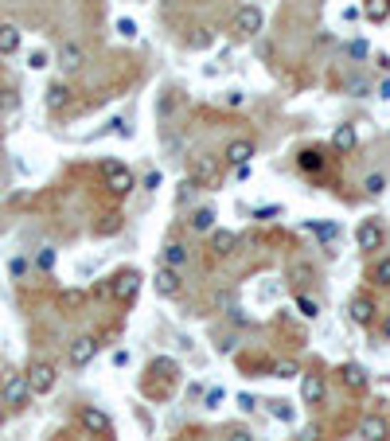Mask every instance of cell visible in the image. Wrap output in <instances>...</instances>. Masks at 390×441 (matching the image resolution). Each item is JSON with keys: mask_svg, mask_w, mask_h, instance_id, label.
<instances>
[{"mask_svg": "<svg viewBox=\"0 0 390 441\" xmlns=\"http://www.w3.org/2000/svg\"><path fill=\"white\" fill-rule=\"evenodd\" d=\"M188 262V250L184 246H164V265H172V270H180V265Z\"/></svg>", "mask_w": 390, "mask_h": 441, "instance_id": "cb8c5ba5", "label": "cell"}, {"mask_svg": "<svg viewBox=\"0 0 390 441\" xmlns=\"http://www.w3.org/2000/svg\"><path fill=\"white\" fill-rule=\"evenodd\" d=\"M235 246H238V235H235V230H215V235H211V250L219 254V258L235 254Z\"/></svg>", "mask_w": 390, "mask_h": 441, "instance_id": "d6986e66", "label": "cell"}, {"mask_svg": "<svg viewBox=\"0 0 390 441\" xmlns=\"http://www.w3.org/2000/svg\"><path fill=\"white\" fill-rule=\"evenodd\" d=\"M363 16H367L371 24H383L390 16V0H363Z\"/></svg>", "mask_w": 390, "mask_h": 441, "instance_id": "44dd1931", "label": "cell"}, {"mask_svg": "<svg viewBox=\"0 0 390 441\" xmlns=\"http://www.w3.org/2000/svg\"><path fill=\"white\" fill-rule=\"evenodd\" d=\"M20 28L16 24H0V55H16L20 51Z\"/></svg>", "mask_w": 390, "mask_h": 441, "instance_id": "ac0fdd59", "label": "cell"}, {"mask_svg": "<svg viewBox=\"0 0 390 441\" xmlns=\"http://www.w3.org/2000/svg\"><path fill=\"white\" fill-rule=\"evenodd\" d=\"M324 395H328V387L320 375H301V402L304 406H324Z\"/></svg>", "mask_w": 390, "mask_h": 441, "instance_id": "30bf717a", "label": "cell"}, {"mask_svg": "<svg viewBox=\"0 0 390 441\" xmlns=\"http://www.w3.org/2000/svg\"><path fill=\"white\" fill-rule=\"evenodd\" d=\"M16 106H20V94H16V90H0V110L12 113Z\"/></svg>", "mask_w": 390, "mask_h": 441, "instance_id": "f1b7e54d", "label": "cell"}, {"mask_svg": "<svg viewBox=\"0 0 390 441\" xmlns=\"http://www.w3.org/2000/svg\"><path fill=\"white\" fill-rule=\"evenodd\" d=\"M355 243H359V250H363V254H375V250H383V243H386V230H383V223H379V219H363L359 227H355Z\"/></svg>", "mask_w": 390, "mask_h": 441, "instance_id": "277c9868", "label": "cell"}, {"mask_svg": "<svg viewBox=\"0 0 390 441\" xmlns=\"http://www.w3.org/2000/svg\"><path fill=\"white\" fill-rule=\"evenodd\" d=\"M47 63H51V59H47V51H31V55H28V66H31V71H43Z\"/></svg>", "mask_w": 390, "mask_h": 441, "instance_id": "1f68e13d", "label": "cell"}, {"mask_svg": "<svg viewBox=\"0 0 390 441\" xmlns=\"http://www.w3.org/2000/svg\"><path fill=\"white\" fill-rule=\"evenodd\" d=\"M66 106H71V86H66V82H51V86H47V110L63 113Z\"/></svg>", "mask_w": 390, "mask_h": 441, "instance_id": "9a60e30c", "label": "cell"}, {"mask_svg": "<svg viewBox=\"0 0 390 441\" xmlns=\"http://www.w3.org/2000/svg\"><path fill=\"white\" fill-rule=\"evenodd\" d=\"M28 387H31V395H51L55 390V382H59V371H55V363H47V360H36L28 371Z\"/></svg>", "mask_w": 390, "mask_h": 441, "instance_id": "7a4b0ae2", "label": "cell"}, {"mask_svg": "<svg viewBox=\"0 0 390 441\" xmlns=\"http://www.w3.org/2000/svg\"><path fill=\"white\" fill-rule=\"evenodd\" d=\"M371 281L383 285V289H390V258H379V262L371 265Z\"/></svg>", "mask_w": 390, "mask_h": 441, "instance_id": "603a6c76", "label": "cell"}, {"mask_svg": "<svg viewBox=\"0 0 390 441\" xmlns=\"http://www.w3.org/2000/svg\"><path fill=\"white\" fill-rule=\"evenodd\" d=\"M192 196H195V180H184V184H180V203H188Z\"/></svg>", "mask_w": 390, "mask_h": 441, "instance_id": "836d02e7", "label": "cell"}, {"mask_svg": "<svg viewBox=\"0 0 390 441\" xmlns=\"http://www.w3.org/2000/svg\"><path fill=\"white\" fill-rule=\"evenodd\" d=\"M153 285H156V293H160V297H176L180 289H184V285H180V273L172 270V265H160V270H156Z\"/></svg>", "mask_w": 390, "mask_h": 441, "instance_id": "5bb4252c", "label": "cell"}, {"mask_svg": "<svg viewBox=\"0 0 390 441\" xmlns=\"http://www.w3.org/2000/svg\"><path fill=\"white\" fill-rule=\"evenodd\" d=\"M297 313H301L304 320H317V316H320V305L312 301V297H297Z\"/></svg>", "mask_w": 390, "mask_h": 441, "instance_id": "4316f807", "label": "cell"}, {"mask_svg": "<svg viewBox=\"0 0 390 441\" xmlns=\"http://www.w3.org/2000/svg\"><path fill=\"white\" fill-rule=\"evenodd\" d=\"M78 426L86 430L90 437H113V422L106 410H98V406H82L78 410Z\"/></svg>", "mask_w": 390, "mask_h": 441, "instance_id": "3957f363", "label": "cell"}, {"mask_svg": "<svg viewBox=\"0 0 390 441\" xmlns=\"http://www.w3.org/2000/svg\"><path fill=\"white\" fill-rule=\"evenodd\" d=\"M137 285H140V273L137 270H121L118 278H113V285H110V297L113 301H133V293H137Z\"/></svg>", "mask_w": 390, "mask_h": 441, "instance_id": "ba28073f", "label": "cell"}, {"mask_svg": "<svg viewBox=\"0 0 390 441\" xmlns=\"http://www.w3.org/2000/svg\"><path fill=\"white\" fill-rule=\"evenodd\" d=\"M102 172H106V184H110V191H113V196H129V191H133V172L125 168V164L110 161Z\"/></svg>", "mask_w": 390, "mask_h": 441, "instance_id": "5b68a950", "label": "cell"}, {"mask_svg": "<svg viewBox=\"0 0 390 441\" xmlns=\"http://www.w3.org/2000/svg\"><path fill=\"white\" fill-rule=\"evenodd\" d=\"M82 59H86V55H82L78 44H63L59 47V66H63V71H78Z\"/></svg>", "mask_w": 390, "mask_h": 441, "instance_id": "ffe728a7", "label": "cell"}, {"mask_svg": "<svg viewBox=\"0 0 390 441\" xmlns=\"http://www.w3.org/2000/svg\"><path fill=\"white\" fill-rule=\"evenodd\" d=\"M297 164H301V172H317L320 168V153L317 148H304V153L297 156Z\"/></svg>", "mask_w": 390, "mask_h": 441, "instance_id": "484cf974", "label": "cell"}, {"mask_svg": "<svg viewBox=\"0 0 390 441\" xmlns=\"http://www.w3.org/2000/svg\"><path fill=\"white\" fill-rule=\"evenodd\" d=\"M230 441H254V437L246 434V430H235V434H230Z\"/></svg>", "mask_w": 390, "mask_h": 441, "instance_id": "74e56055", "label": "cell"}, {"mask_svg": "<svg viewBox=\"0 0 390 441\" xmlns=\"http://www.w3.org/2000/svg\"><path fill=\"white\" fill-rule=\"evenodd\" d=\"M36 265H39L43 273H47V270H55V250H51V246H43V250L36 254Z\"/></svg>", "mask_w": 390, "mask_h": 441, "instance_id": "f546056e", "label": "cell"}, {"mask_svg": "<svg viewBox=\"0 0 390 441\" xmlns=\"http://www.w3.org/2000/svg\"><path fill=\"white\" fill-rule=\"evenodd\" d=\"M82 301H86V293H82V289H66V293L59 297V305H63V309H78Z\"/></svg>", "mask_w": 390, "mask_h": 441, "instance_id": "83f0119b", "label": "cell"}, {"mask_svg": "<svg viewBox=\"0 0 390 441\" xmlns=\"http://www.w3.org/2000/svg\"><path fill=\"white\" fill-rule=\"evenodd\" d=\"M359 434H363V441H386L390 437V422L383 418V414H363Z\"/></svg>", "mask_w": 390, "mask_h": 441, "instance_id": "8fae6325", "label": "cell"}, {"mask_svg": "<svg viewBox=\"0 0 390 441\" xmlns=\"http://www.w3.org/2000/svg\"><path fill=\"white\" fill-rule=\"evenodd\" d=\"M339 382H344L347 390H355V395H359V390H367L371 375H367V368H359V363H344V368H339Z\"/></svg>", "mask_w": 390, "mask_h": 441, "instance_id": "4fadbf2b", "label": "cell"}, {"mask_svg": "<svg viewBox=\"0 0 390 441\" xmlns=\"http://www.w3.org/2000/svg\"><path fill=\"white\" fill-rule=\"evenodd\" d=\"M363 191H367V196H383V191H386V176H383V172H371V176L363 180Z\"/></svg>", "mask_w": 390, "mask_h": 441, "instance_id": "d4e9b609", "label": "cell"}, {"mask_svg": "<svg viewBox=\"0 0 390 441\" xmlns=\"http://www.w3.org/2000/svg\"><path fill=\"white\" fill-rule=\"evenodd\" d=\"M192 180H195V184H199V180L215 184V180H219V161H211V156H199V161H192Z\"/></svg>", "mask_w": 390, "mask_h": 441, "instance_id": "e0dca14e", "label": "cell"}, {"mask_svg": "<svg viewBox=\"0 0 390 441\" xmlns=\"http://www.w3.org/2000/svg\"><path fill=\"white\" fill-rule=\"evenodd\" d=\"M118 31L125 39H133V36H137V24H133V20H118Z\"/></svg>", "mask_w": 390, "mask_h": 441, "instance_id": "e575fe53", "label": "cell"}, {"mask_svg": "<svg viewBox=\"0 0 390 441\" xmlns=\"http://www.w3.org/2000/svg\"><path fill=\"white\" fill-rule=\"evenodd\" d=\"M367 39H351V44H347V55H351V59H367Z\"/></svg>", "mask_w": 390, "mask_h": 441, "instance_id": "4dcf8cb0", "label": "cell"}, {"mask_svg": "<svg viewBox=\"0 0 390 441\" xmlns=\"http://www.w3.org/2000/svg\"><path fill=\"white\" fill-rule=\"evenodd\" d=\"M383 98H390V78L383 82Z\"/></svg>", "mask_w": 390, "mask_h": 441, "instance_id": "ab89813d", "label": "cell"}, {"mask_svg": "<svg viewBox=\"0 0 390 441\" xmlns=\"http://www.w3.org/2000/svg\"><path fill=\"white\" fill-rule=\"evenodd\" d=\"M383 336L390 340V316H386V320H383Z\"/></svg>", "mask_w": 390, "mask_h": 441, "instance_id": "f35d334b", "label": "cell"}, {"mask_svg": "<svg viewBox=\"0 0 390 441\" xmlns=\"http://www.w3.org/2000/svg\"><path fill=\"white\" fill-rule=\"evenodd\" d=\"M355 145H359L355 126H336V133H332V148H336V153H355Z\"/></svg>", "mask_w": 390, "mask_h": 441, "instance_id": "2e32d148", "label": "cell"}, {"mask_svg": "<svg viewBox=\"0 0 390 441\" xmlns=\"http://www.w3.org/2000/svg\"><path fill=\"white\" fill-rule=\"evenodd\" d=\"M192 230H199V235L215 230V211H211V207H199V211L192 215Z\"/></svg>", "mask_w": 390, "mask_h": 441, "instance_id": "7402d4cb", "label": "cell"}, {"mask_svg": "<svg viewBox=\"0 0 390 441\" xmlns=\"http://www.w3.org/2000/svg\"><path fill=\"white\" fill-rule=\"evenodd\" d=\"M293 375H297L293 363H281V368H277V379H293Z\"/></svg>", "mask_w": 390, "mask_h": 441, "instance_id": "d590c367", "label": "cell"}, {"mask_svg": "<svg viewBox=\"0 0 390 441\" xmlns=\"http://www.w3.org/2000/svg\"><path fill=\"white\" fill-rule=\"evenodd\" d=\"M227 164L230 168H246V164H250V156H254V141L250 137H238V141H230L227 145Z\"/></svg>", "mask_w": 390, "mask_h": 441, "instance_id": "7c38bea8", "label": "cell"}, {"mask_svg": "<svg viewBox=\"0 0 390 441\" xmlns=\"http://www.w3.org/2000/svg\"><path fill=\"white\" fill-rule=\"evenodd\" d=\"M0 398H4L8 410H24V406L36 398V395H31V387H28V375H20V371H16V375H8L4 387H0Z\"/></svg>", "mask_w": 390, "mask_h": 441, "instance_id": "6da1fadb", "label": "cell"}, {"mask_svg": "<svg viewBox=\"0 0 390 441\" xmlns=\"http://www.w3.org/2000/svg\"><path fill=\"white\" fill-rule=\"evenodd\" d=\"M270 410H273V418H281V422H293V410H289L285 402H270Z\"/></svg>", "mask_w": 390, "mask_h": 441, "instance_id": "d6a6232c", "label": "cell"}, {"mask_svg": "<svg viewBox=\"0 0 390 441\" xmlns=\"http://www.w3.org/2000/svg\"><path fill=\"white\" fill-rule=\"evenodd\" d=\"M98 348H102V344H98V336H78V340L71 344V352H66L71 368H86V363L98 355Z\"/></svg>", "mask_w": 390, "mask_h": 441, "instance_id": "52a82bcc", "label": "cell"}, {"mask_svg": "<svg viewBox=\"0 0 390 441\" xmlns=\"http://www.w3.org/2000/svg\"><path fill=\"white\" fill-rule=\"evenodd\" d=\"M347 316H351L355 324H363V328H371L375 324V316H379V309H375V301L371 297H351V305H347Z\"/></svg>", "mask_w": 390, "mask_h": 441, "instance_id": "9c48e42d", "label": "cell"}, {"mask_svg": "<svg viewBox=\"0 0 390 441\" xmlns=\"http://www.w3.org/2000/svg\"><path fill=\"white\" fill-rule=\"evenodd\" d=\"M24 270H28V262H24V258H12V273H16V278H20Z\"/></svg>", "mask_w": 390, "mask_h": 441, "instance_id": "8d00e7d4", "label": "cell"}, {"mask_svg": "<svg viewBox=\"0 0 390 441\" xmlns=\"http://www.w3.org/2000/svg\"><path fill=\"white\" fill-rule=\"evenodd\" d=\"M262 24H265L262 8H254V4H242V8H238V16H235V31H238V36H258Z\"/></svg>", "mask_w": 390, "mask_h": 441, "instance_id": "8992f818", "label": "cell"}]
</instances>
